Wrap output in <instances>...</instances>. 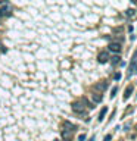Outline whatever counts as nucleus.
<instances>
[{"instance_id":"nucleus-3","label":"nucleus","mask_w":137,"mask_h":141,"mask_svg":"<svg viewBox=\"0 0 137 141\" xmlns=\"http://www.w3.org/2000/svg\"><path fill=\"white\" fill-rule=\"evenodd\" d=\"M108 49H109V51H113V53H120V51H121V44H120V43H109Z\"/></svg>"},{"instance_id":"nucleus-19","label":"nucleus","mask_w":137,"mask_h":141,"mask_svg":"<svg viewBox=\"0 0 137 141\" xmlns=\"http://www.w3.org/2000/svg\"><path fill=\"white\" fill-rule=\"evenodd\" d=\"M88 141H94V137H92V138H90V140H88Z\"/></svg>"},{"instance_id":"nucleus-7","label":"nucleus","mask_w":137,"mask_h":141,"mask_svg":"<svg viewBox=\"0 0 137 141\" xmlns=\"http://www.w3.org/2000/svg\"><path fill=\"white\" fill-rule=\"evenodd\" d=\"M63 129H68V131H72V132H74V131L77 129V126L74 124H71V122H68V121H65V122H63Z\"/></svg>"},{"instance_id":"nucleus-6","label":"nucleus","mask_w":137,"mask_h":141,"mask_svg":"<svg viewBox=\"0 0 137 141\" xmlns=\"http://www.w3.org/2000/svg\"><path fill=\"white\" fill-rule=\"evenodd\" d=\"M71 135H72V131L62 129V140L63 141H71Z\"/></svg>"},{"instance_id":"nucleus-10","label":"nucleus","mask_w":137,"mask_h":141,"mask_svg":"<svg viewBox=\"0 0 137 141\" xmlns=\"http://www.w3.org/2000/svg\"><path fill=\"white\" fill-rule=\"evenodd\" d=\"M106 113H108V107H103L102 110H100V113H99L97 121H99V122H102L103 119H105V116H106Z\"/></svg>"},{"instance_id":"nucleus-9","label":"nucleus","mask_w":137,"mask_h":141,"mask_svg":"<svg viewBox=\"0 0 137 141\" xmlns=\"http://www.w3.org/2000/svg\"><path fill=\"white\" fill-rule=\"evenodd\" d=\"M92 99H93V101H94V103H100L103 97H102V94H100V93L94 91L93 94H92Z\"/></svg>"},{"instance_id":"nucleus-11","label":"nucleus","mask_w":137,"mask_h":141,"mask_svg":"<svg viewBox=\"0 0 137 141\" xmlns=\"http://www.w3.org/2000/svg\"><path fill=\"white\" fill-rule=\"evenodd\" d=\"M117 91H118V87H113V88H112V91H111V97H112V99L117 96Z\"/></svg>"},{"instance_id":"nucleus-22","label":"nucleus","mask_w":137,"mask_h":141,"mask_svg":"<svg viewBox=\"0 0 137 141\" xmlns=\"http://www.w3.org/2000/svg\"><path fill=\"white\" fill-rule=\"evenodd\" d=\"M55 141H59V140H55Z\"/></svg>"},{"instance_id":"nucleus-17","label":"nucleus","mask_w":137,"mask_h":141,"mask_svg":"<svg viewBox=\"0 0 137 141\" xmlns=\"http://www.w3.org/2000/svg\"><path fill=\"white\" fill-rule=\"evenodd\" d=\"M8 3V0H0V5H6Z\"/></svg>"},{"instance_id":"nucleus-14","label":"nucleus","mask_w":137,"mask_h":141,"mask_svg":"<svg viewBox=\"0 0 137 141\" xmlns=\"http://www.w3.org/2000/svg\"><path fill=\"white\" fill-rule=\"evenodd\" d=\"M86 134H81V135H80V137H78V141H86Z\"/></svg>"},{"instance_id":"nucleus-1","label":"nucleus","mask_w":137,"mask_h":141,"mask_svg":"<svg viewBox=\"0 0 137 141\" xmlns=\"http://www.w3.org/2000/svg\"><path fill=\"white\" fill-rule=\"evenodd\" d=\"M71 107H72V110L75 112V113H86V107L83 106V103H80V101H74L72 104H71Z\"/></svg>"},{"instance_id":"nucleus-2","label":"nucleus","mask_w":137,"mask_h":141,"mask_svg":"<svg viewBox=\"0 0 137 141\" xmlns=\"http://www.w3.org/2000/svg\"><path fill=\"white\" fill-rule=\"evenodd\" d=\"M109 54L106 53V51H100L99 53V56H97V60H99V63H106V62H109Z\"/></svg>"},{"instance_id":"nucleus-4","label":"nucleus","mask_w":137,"mask_h":141,"mask_svg":"<svg viewBox=\"0 0 137 141\" xmlns=\"http://www.w3.org/2000/svg\"><path fill=\"white\" fill-rule=\"evenodd\" d=\"M106 87H108V82H105V81H100V82H97L94 85V90L97 93H102L103 90H106Z\"/></svg>"},{"instance_id":"nucleus-21","label":"nucleus","mask_w":137,"mask_h":141,"mask_svg":"<svg viewBox=\"0 0 137 141\" xmlns=\"http://www.w3.org/2000/svg\"><path fill=\"white\" fill-rule=\"evenodd\" d=\"M0 47H3V46H2V41H0Z\"/></svg>"},{"instance_id":"nucleus-15","label":"nucleus","mask_w":137,"mask_h":141,"mask_svg":"<svg viewBox=\"0 0 137 141\" xmlns=\"http://www.w3.org/2000/svg\"><path fill=\"white\" fill-rule=\"evenodd\" d=\"M113 78H115V81H120V79H121V74H120V72H118V74H115Z\"/></svg>"},{"instance_id":"nucleus-20","label":"nucleus","mask_w":137,"mask_h":141,"mask_svg":"<svg viewBox=\"0 0 137 141\" xmlns=\"http://www.w3.org/2000/svg\"><path fill=\"white\" fill-rule=\"evenodd\" d=\"M3 16V13H2V9H0V18Z\"/></svg>"},{"instance_id":"nucleus-18","label":"nucleus","mask_w":137,"mask_h":141,"mask_svg":"<svg viewBox=\"0 0 137 141\" xmlns=\"http://www.w3.org/2000/svg\"><path fill=\"white\" fill-rule=\"evenodd\" d=\"M131 3H134V5H137V0H131Z\"/></svg>"},{"instance_id":"nucleus-16","label":"nucleus","mask_w":137,"mask_h":141,"mask_svg":"<svg viewBox=\"0 0 137 141\" xmlns=\"http://www.w3.org/2000/svg\"><path fill=\"white\" fill-rule=\"evenodd\" d=\"M111 138H112V135H106V137H105V141H111Z\"/></svg>"},{"instance_id":"nucleus-13","label":"nucleus","mask_w":137,"mask_h":141,"mask_svg":"<svg viewBox=\"0 0 137 141\" xmlns=\"http://www.w3.org/2000/svg\"><path fill=\"white\" fill-rule=\"evenodd\" d=\"M118 62H120V56H113V58H112V63H113V65L118 63Z\"/></svg>"},{"instance_id":"nucleus-5","label":"nucleus","mask_w":137,"mask_h":141,"mask_svg":"<svg viewBox=\"0 0 137 141\" xmlns=\"http://www.w3.org/2000/svg\"><path fill=\"white\" fill-rule=\"evenodd\" d=\"M2 13H3V16H10V15H12V6L6 3L5 8L2 9Z\"/></svg>"},{"instance_id":"nucleus-12","label":"nucleus","mask_w":137,"mask_h":141,"mask_svg":"<svg viewBox=\"0 0 137 141\" xmlns=\"http://www.w3.org/2000/svg\"><path fill=\"white\" fill-rule=\"evenodd\" d=\"M134 12H136V10H134V9H128V10H127V16H134Z\"/></svg>"},{"instance_id":"nucleus-8","label":"nucleus","mask_w":137,"mask_h":141,"mask_svg":"<svg viewBox=\"0 0 137 141\" xmlns=\"http://www.w3.org/2000/svg\"><path fill=\"white\" fill-rule=\"evenodd\" d=\"M133 91H134V87H133V85H128V87L125 88V93H124V100H128V97L133 94Z\"/></svg>"}]
</instances>
